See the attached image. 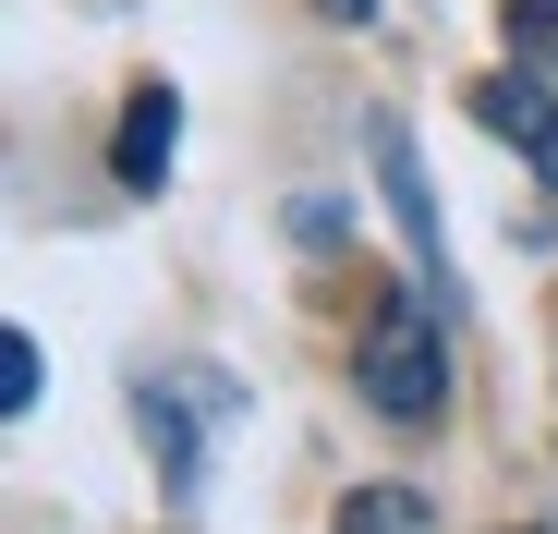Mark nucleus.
<instances>
[{
    "label": "nucleus",
    "instance_id": "f257e3e1",
    "mask_svg": "<svg viewBox=\"0 0 558 534\" xmlns=\"http://www.w3.org/2000/svg\"><path fill=\"white\" fill-rule=\"evenodd\" d=\"M352 389L377 425H437L449 413V340H437V292H389L377 328L352 352Z\"/></svg>",
    "mask_w": 558,
    "mask_h": 534
},
{
    "label": "nucleus",
    "instance_id": "f03ea898",
    "mask_svg": "<svg viewBox=\"0 0 558 534\" xmlns=\"http://www.w3.org/2000/svg\"><path fill=\"white\" fill-rule=\"evenodd\" d=\"M364 158H377V195H389V219H401V243H413V292L461 304V292H449V231H437L425 158H413V122H401V110H377V122H364Z\"/></svg>",
    "mask_w": 558,
    "mask_h": 534
},
{
    "label": "nucleus",
    "instance_id": "7ed1b4c3",
    "mask_svg": "<svg viewBox=\"0 0 558 534\" xmlns=\"http://www.w3.org/2000/svg\"><path fill=\"white\" fill-rule=\"evenodd\" d=\"M195 401H231V377H134V425H146V450H158V474H170V498H195L207 486V462H195Z\"/></svg>",
    "mask_w": 558,
    "mask_h": 534
},
{
    "label": "nucleus",
    "instance_id": "20e7f679",
    "mask_svg": "<svg viewBox=\"0 0 558 534\" xmlns=\"http://www.w3.org/2000/svg\"><path fill=\"white\" fill-rule=\"evenodd\" d=\"M474 122H486L522 170H546V195H558V98H546L534 73H486V85H474Z\"/></svg>",
    "mask_w": 558,
    "mask_h": 534
},
{
    "label": "nucleus",
    "instance_id": "39448f33",
    "mask_svg": "<svg viewBox=\"0 0 558 534\" xmlns=\"http://www.w3.org/2000/svg\"><path fill=\"white\" fill-rule=\"evenodd\" d=\"M170 146H182V98H170V85H134V98H122V134H110L122 195H158V183H170Z\"/></svg>",
    "mask_w": 558,
    "mask_h": 534
},
{
    "label": "nucleus",
    "instance_id": "423d86ee",
    "mask_svg": "<svg viewBox=\"0 0 558 534\" xmlns=\"http://www.w3.org/2000/svg\"><path fill=\"white\" fill-rule=\"evenodd\" d=\"M340 534H437V510L413 486H352L340 498Z\"/></svg>",
    "mask_w": 558,
    "mask_h": 534
},
{
    "label": "nucleus",
    "instance_id": "0eeeda50",
    "mask_svg": "<svg viewBox=\"0 0 558 534\" xmlns=\"http://www.w3.org/2000/svg\"><path fill=\"white\" fill-rule=\"evenodd\" d=\"M0 401H13V413H37V340H25V328L0 340Z\"/></svg>",
    "mask_w": 558,
    "mask_h": 534
},
{
    "label": "nucleus",
    "instance_id": "6e6552de",
    "mask_svg": "<svg viewBox=\"0 0 558 534\" xmlns=\"http://www.w3.org/2000/svg\"><path fill=\"white\" fill-rule=\"evenodd\" d=\"M522 49H534V61H558V13H522Z\"/></svg>",
    "mask_w": 558,
    "mask_h": 534
},
{
    "label": "nucleus",
    "instance_id": "1a4fd4ad",
    "mask_svg": "<svg viewBox=\"0 0 558 534\" xmlns=\"http://www.w3.org/2000/svg\"><path fill=\"white\" fill-rule=\"evenodd\" d=\"M316 13H328V25H364V13H377V0H316Z\"/></svg>",
    "mask_w": 558,
    "mask_h": 534
},
{
    "label": "nucleus",
    "instance_id": "9d476101",
    "mask_svg": "<svg viewBox=\"0 0 558 534\" xmlns=\"http://www.w3.org/2000/svg\"><path fill=\"white\" fill-rule=\"evenodd\" d=\"M534 13H558V0H534Z\"/></svg>",
    "mask_w": 558,
    "mask_h": 534
}]
</instances>
